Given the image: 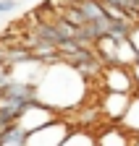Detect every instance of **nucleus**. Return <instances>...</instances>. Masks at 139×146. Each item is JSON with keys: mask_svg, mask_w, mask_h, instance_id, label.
<instances>
[{"mask_svg": "<svg viewBox=\"0 0 139 146\" xmlns=\"http://www.w3.org/2000/svg\"><path fill=\"white\" fill-rule=\"evenodd\" d=\"M95 146H131V138L118 123H108L100 133H95Z\"/></svg>", "mask_w": 139, "mask_h": 146, "instance_id": "nucleus-5", "label": "nucleus"}, {"mask_svg": "<svg viewBox=\"0 0 139 146\" xmlns=\"http://www.w3.org/2000/svg\"><path fill=\"white\" fill-rule=\"evenodd\" d=\"M0 63H5V44L0 42Z\"/></svg>", "mask_w": 139, "mask_h": 146, "instance_id": "nucleus-11", "label": "nucleus"}, {"mask_svg": "<svg viewBox=\"0 0 139 146\" xmlns=\"http://www.w3.org/2000/svg\"><path fill=\"white\" fill-rule=\"evenodd\" d=\"M118 125L124 128L126 133H136V136H139V91H134V94H131L129 107H126L124 117L118 120Z\"/></svg>", "mask_w": 139, "mask_h": 146, "instance_id": "nucleus-6", "label": "nucleus"}, {"mask_svg": "<svg viewBox=\"0 0 139 146\" xmlns=\"http://www.w3.org/2000/svg\"><path fill=\"white\" fill-rule=\"evenodd\" d=\"M100 84L105 91H121V94H134V81L129 65H102L100 70Z\"/></svg>", "mask_w": 139, "mask_h": 146, "instance_id": "nucleus-2", "label": "nucleus"}, {"mask_svg": "<svg viewBox=\"0 0 139 146\" xmlns=\"http://www.w3.org/2000/svg\"><path fill=\"white\" fill-rule=\"evenodd\" d=\"M0 94H3V86H0Z\"/></svg>", "mask_w": 139, "mask_h": 146, "instance_id": "nucleus-13", "label": "nucleus"}, {"mask_svg": "<svg viewBox=\"0 0 139 146\" xmlns=\"http://www.w3.org/2000/svg\"><path fill=\"white\" fill-rule=\"evenodd\" d=\"M129 73H131V81H134V89L139 91V60L134 65H129Z\"/></svg>", "mask_w": 139, "mask_h": 146, "instance_id": "nucleus-10", "label": "nucleus"}, {"mask_svg": "<svg viewBox=\"0 0 139 146\" xmlns=\"http://www.w3.org/2000/svg\"><path fill=\"white\" fill-rule=\"evenodd\" d=\"M129 42H131V47H134L136 55H139V24L131 26V31H129Z\"/></svg>", "mask_w": 139, "mask_h": 146, "instance_id": "nucleus-8", "label": "nucleus"}, {"mask_svg": "<svg viewBox=\"0 0 139 146\" xmlns=\"http://www.w3.org/2000/svg\"><path fill=\"white\" fill-rule=\"evenodd\" d=\"M16 5H19V0H0V13H11L16 11Z\"/></svg>", "mask_w": 139, "mask_h": 146, "instance_id": "nucleus-9", "label": "nucleus"}, {"mask_svg": "<svg viewBox=\"0 0 139 146\" xmlns=\"http://www.w3.org/2000/svg\"><path fill=\"white\" fill-rule=\"evenodd\" d=\"M129 99H131V94H121V91H105L102 94V99H100V112L105 115L110 123H118L121 117H124V112H126V107H129Z\"/></svg>", "mask_w": 139, "mask_h": 146, "instance_id": "nucleus-4", "label": "nucleus"}, {"mask_svg": "<svg viewBox=\"0 0 139 146\" xmlns=\"http://www.w3.org/2000/svg\"><path fill=\"white\" fill-rule=\"evenodd\" d=\"M0 146H19V143H3V141H0Z\"/></svg>", "mask_w": 139, "mask_h": 146, "instance_id": "nucleus-12", "label": "nucleus"}, {"mask_svg": "<svg viewBox=\"0 0 139 146\" xmlns=\"http://www.w3.org/2000/svg\"><path fill=\"white\" fill-rule=\"evenodd\" d=\"M71 133V125H66L60 120H53L37 131H32L24 136V146H60L66 141V136Z\"/></svg>", "mask_w": 139, "mask_h": 146, "instance_id": "nucleus-1", "label": "nucleus"}, {"mask_svg": "<svg viewBox=\"0 0 139 146\" xmlns=\"http://www.w3.org/2000/svg\"><path fill=\"white\" fill-rule=\"evenodd\" d=\"M60 146H95V136L87 131H71Z\"/></svg>", "mask_w": 139, "mask_h": 146, "instance_id": "nucleus-7", "label": "nucleus"}, {"mask_svg": "<svg viewBox=\"0 0 139 146\" xmlns=\"http://www.w3.org/2000/svg\"><path fill=\"white\" fill-rule=\"evenodd\" d=\"M53 120H58V117H55V110L45 107L42 102H29V104L21 110V115H19V120H16V125H19L24 133H32V131H37V128L53 123Z\"/></svg>", "mask_w": 139, "mask_h": 146, "instance_id": "nucleus-3", "label": "nucleus"}]
</instances>
